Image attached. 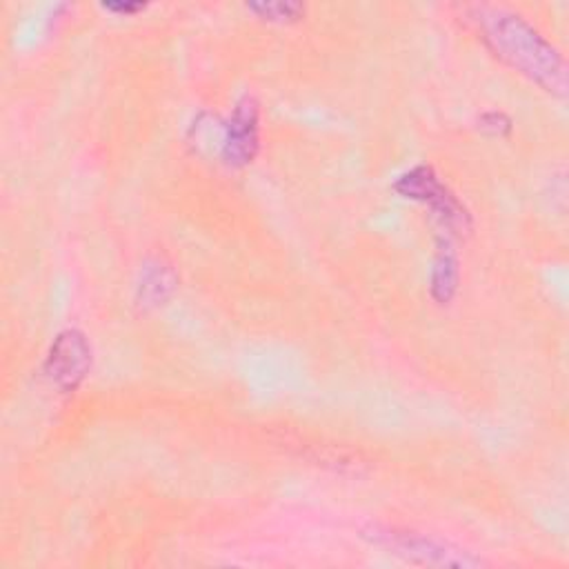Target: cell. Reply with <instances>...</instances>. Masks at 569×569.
<instances>
[{
	"instance_id": "6da1fadb",
	"label": "cell",
	"mask_w": 569,
	"mask_h": 569,
	"mask_svg": "<svg viewBox=\"0 0 569 569\" xmlns=\"http://www.w3.org/2000/svg\"><path fill=\"white\" fill-rule=\"evenodd\" d=\"M496 47L505 51L513 60V64L522 67L527 73L540 80V76L549 78L551 87H562V69L551 47H547L538 33L527 29L522 22L509 18V20H496Z\"/></svg>"
},
{
	"instance_id": "7a4b0ae2",
	"label": "cell",
	"mask_w": 569,
	"mask_h": 569,
	"mask_svg": "<svg viewBox=\"0 0 569 569\" xmlns=\"http://www.w3.org/2000/svg\"><path fill=\"white\" fill-rule=\"evenodd\" d=\"M373 540L378 545H385L393 553L420 562V565H440V567H476L480 560L462 553L460 549H453L449 545H442L438 540H431L422 533L413 531H396L385 529L376 531Z\"/></svg>"
},
{
	"instance_id": "3957f363",
	"label": "cell",
	"mask_w": 569,
	"mask_h": 569,
	"mask_svg": "<svg viewBox=\"0 0 569 569\" xmlns=\"http://www.w3.org/2000/svg\"><path fill=\"white\" fill-rule=\"evenodd\" d=\"M89 365H91L89 342L80 331L67 329L53 340L44 369L53 385H58L64 391H71L87 376Z\"/></svg>"
},
{
	"instance_id": "277c9868",
	"label": "cell",
	"mask_w": 569,
	"mask_h": 569,
	"mask_svg": "<svg viewBox=\"0 0 569 569\" xmlns=\"http://www.w3.org/2000/svg\"><path fill=\"white\" fill-rule=\"evenodd\" d=\"M396 189L407 196V198H418L425 200L433 207V211L442 218L445 224H460L467 213L465 209L456 202V198L438 182L433 171L429 167H416L407 176L400 178Z\"/></svg>"
},
{
	"instance_id": "5b68a950",
	"label": "cell",
	"mask_w": 569,
	"mask_h": 569,
	"mask_svg": "<svg viewBox=\"0 0 569 569\" xmlns=\"http://www.w3.org/2000/svg\"><path fill=\"white\" fill-rule=\"evenodd\" d=\"M256 147H258V109L253 100L244 98L242 102L236 104V111L229 120V133L224 144L227 160L233 164L251 162Z\"/></svg>"
},
{
	"instance_id": "8992f818",
	"label": "cell",
	"mask_w": 569,
	"mask_h": 569,
	"mask_svg": "<svg viewBox=\"0 0 569 569\" xmlns=\"http://www.w3.org/2000/svg\"><path fill=\"white\" fill-rule=\"evenodd\" d=\"M456 278H458L456 258L449 251V244H445V247H440V253H438L436 264H433V276H431L433 296L438 300H449L453 289H456Z\"/></svg>"
},
{
	"instance_id": "52a82bcc",
	"label": "cell",
	"mask_w": 569,
	"mask_h": 569,
	"mask_svg": "<svg viewBox=\"0 0 569 569\" xmlns=\"http://www.w3.org/2000/svg\"><path fill=\"white\" fill-rule=\"evenodd\" d=\"M162 276H164L162 271H156V273H153V278H151V282H158V278H162ZM149 287L153 289V298H162V293L158 291V287H156V284H142V291H147Z\"/></svg>"
}]
</instances>
